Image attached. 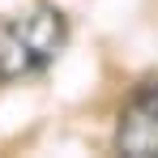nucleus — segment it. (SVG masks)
I'll return each mask as SVG.
<instances>
[{
  "label": "nucleus",
  "mask_w": 158,
  "mask_h": 158,
  "mask_svg": "<svg viewBox=\"0 0 158 158\" xmlns=\"http://www.w3.org/2000/svg\"><path fill=\"white\" fill-rule=\"evenodd\" d=\"M69 43V17L56 4H34L0 26V81L34 77Z\"/></svg>",
  "instance_id": "obj_1"
},
{
  "label": "nucleus",
  "mask_w": 158,
  "mask_h": 158,
  "mask_svg": "<svg viewBox=\"0 0 158 158\" xmlns=\"http://www.w3.org/2000/svg\"><path fill=\"white\" fill-rule=\"evenodd\" d=\"M115 150L132 158L158 154V81H141L120 107L115 120Z\"/></svg>",
  "instance_id": "obj_2"
}]
</instances>
